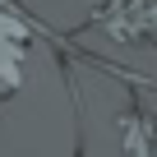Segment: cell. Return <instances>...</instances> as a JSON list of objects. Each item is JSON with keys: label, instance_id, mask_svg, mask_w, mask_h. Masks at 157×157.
Returning a JSON list of instances; mask_svg holds the SVG:
<instances>
[{"label": "cell", "instance_id": "6da1fadb", "mask_svg": "<svg viewBox=\"0 0 157 157\" xmlns=\"http://www.w3.org/2000/svg\"><path fill=\"white\" fill-rule=\"evenodd\" d=\"M93 23L106 28L116 42L157 46V0H102Z\"/></svg>", "mask_w": 157, "mask_h": 157}, {"label": "cell", "instance_id": "7a4b0ae2", "mask_svg": "<svg viewBox=\"0 0 157 157\" xmlns=\"http://www.w3.org/2000/svg\"><path fill=\"white\" fill-rule=\"evenodd\" d=\"M33 28L14 10V0H0V102L14 97L23 83V51H28Z\"/></svg>", "mask_w": 157, "mask_h": 157}, {"label": "cell", "instance_id": "3957f363", "mask_svg": "<svg viewBox=\"0 0 157 157\" xmlns=\"http://www.w3.org/2000/svg\"><path fill=\"white\" fill-rule=\"evenodd\" d=\"M120 134H125V152L129 157H157V116L134 106V111L120 116Z\"/></svg>", "mask_w": 157, "mask_h": 157}]
</instances>
